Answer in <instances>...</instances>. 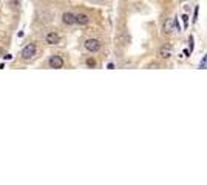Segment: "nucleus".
<instances>
[{"instance_id": "9d476101", "label": "nucleus", "mask_w": 207, "mask_h": 185, "mask_svg": "<svg viewBox=\"0 0 207 185\" xmlns=\"http://www.w3.org/2000/svg\"><path fill=\"white\" fill-rule=\"evenodd\" d=\"M3 57H5V60H11L13 56H11V54H3Z\"/></svg>"}, {"instance_id": "f257e3e1", "label": "nucleus", "mask_w": 207, "mask_h": 185, "mask_svg": "<svg viewBox=\"0 0 207 185\" xmlns=\"http://www.w3.org/2000/svg\"><path fill=\"white\" fill-rule=\"evenodd\" d=\"M36 54H37V46H36V43H28V45H25V48H23L22 53H20V56H22L23 60H31Z\"/></svg>"}, {"instance_id": "7ed1b4c3", "label": "nucleus", "mask_w": 207, "mask_h": 185, "mask_svg": "<svg viewBox=\"0 0 207 185\" xmlns=\"http://www.w3.org/2000/svg\"><path fill=\"white\" fill-rule=\"evenodd\" d=\"M84 46H85V50L90 51V53H97L99 50H101V42H99L97 39H87Z\"/></svg>"}, {"instance_id": "9b49d317", "label": "nucleus", "mask_w": 207, "mask_h": 185, "mask_svg": "<svg viewBox=\"0 0 207 185\" xmlns=\"http://www.w3.org/2000/svg\"><path fill=\"white\" fill-rule=\"evenodd\" d=\"M183 20H184V26H187V16H183Z\"/></svg>"}, {"instance_id": "6e6552de", "label": "nucleus", "mask_w": 207, "mask_h": 185, "mask_svg": "<svg viewBox=\"0 0 207 185\" xmlns=\"http://www.w3.org/2000/svg\"><path fill=\"white\" fill-rule=\"evenodd\" d=\"M173 31V20H172V18H168V20H167V23L164 25V33H172Z\"/></svg>"}, {"instance_id": "1a4fd4ad", "label": "nucleus", "mask_w": 207, "mask_h": 185, "mask_svg": "<svg viewBox=\"0 0 207 185\" xmlns=\"http://www.w3.org/2000/svg\"><path fill=\"white\" fill-rule=\"evenodd\" d=\"M87 67H90V68H94L96 67V60L94 59H91V57H90V59H87Z\"/></svg>"}, {"instance_id": "20e7f679", "label": "nucleus", "mask_w": 207, "mask_h": 185, "mask_svg": "<svg viewBox=\"0 0 207 185\" xmlns=\"http://www.w3.org/2000/svg\"><path fill=\"white\" fill-rule=\"evenodd\" d=\"M45 42L48 45H57L60 42V36L56 31H50V33L45 34Z\"/></svg>"}, {"instance_id": "f03ea898", "label": "nucleus", "mask_w": 207, "mask_h": 185, "mask_svg": "<svg viewBox=\"0 0 207 185\" xmlns=\"http://www.w3.org/2000/svg\"><path fill=\"white\" fill-rule=\"evenodd\" d=\"M48 65H50V68H54V70H60V68H64V59L60 57V56L54 54V56H51V57L48 59Z\"/></svg>"}, {"instance_id": "423d86ee", "label": "nucleus", "mask_w": 207, "mask_h": 185, "mask_svg": "<svg viewBox=\"0 0 207 185\" xmlns=\"http://www.w3.org/2000/svg\"><path fill=\"white\" fill-rule=\"evenodd\" d=\"M76 23L85 26V25L90 23V17L87 14H84V13H79V14H76Z\"/></svg>"}, {"instance_id": "39448f33", "label": "nucleus", "mask_w": 207, "mask_h": 185, "mask_svg": "<svg viewBox=\"0 0 207 185\" xmlns=\"http://www.w3.org/2000/svg\"><path fill=\"white\" fill-rule=\"evenodd\" d=\"M62 22H64L65 25H68V26L74 25L76 23V14H73V13H64V14H62Z\"/></svg>"}, {"instance_id": "0eeeda50", "label": "nucleus", "mask_w": 207, "mask_h": 185, "mask_svg": "<svg viewBox=\"0 0 207 185\" xmlns=\"http://www.w3.org/2000/svg\"><path fill=\"white\" fill-rule=\"evenodd\" d=\"M159 57L170 59L172 57V48H170V46H162V48L159 50Z\"/></svg>"}, {"instance_id": "f8f14e48", "label": "nucleus", "mask_w": 207, "mask_h": 185, "mask_svg": "<svg viewBox=\"0 0 207 185\" xmlns=\"http://www.w3.org/2000/svg\"><path fill=\"white\" fill-rule=\"evenodd\" d=\"M0 54H5V51H3V48L0 46Z\"/></svg>"}]
</instances>
